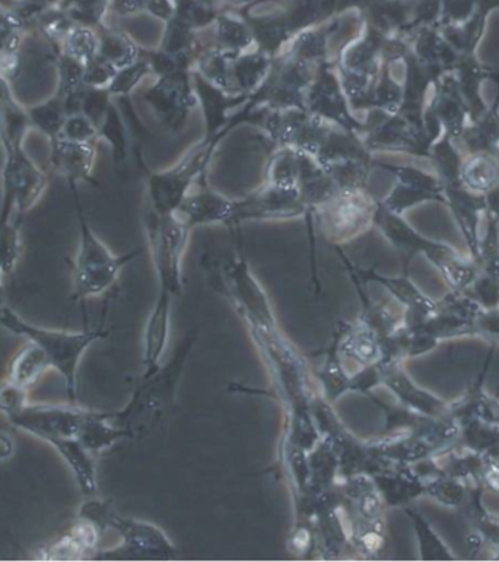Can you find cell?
I'll list each match as a JSON object with an SVG mask.
<instances>
[{
  "instance_id": "6da1fadb",
  "label": "cell",
  "mask_w": 499,
  "mask_h": 562,
  "mask_svg": "<svg viewBox=\"0 0 499 562\" xmlns=\"http://www.w3.org/2000/svg\"><path fill=\"white\" fill-rule=\"evenodd\" d=\"M0 413L13 427L50 445L72 471L82 494H94V459L82 440L95 413L75 405L31 404L26 392L7 382L0 384Z\"/></svg>"
},
{
  "instance_id": "7a4b0ae2",
  "label": "cell",
  "mask_w": 499,
  "mask_h": 562,
  "mask_svg": "<svg viewBox=\"0 0 499 562\" xmlns=\"http://www.w3.org/2000/svg\"><path fill=\"white\" fill-rule=\"evenodd\" d=\"M0 326L37 345L50 361L52 370H56L64 379L66 395L69 396L70 401H77L79 362H81L87 349L103 336V331H68L35 326L33 323L24 321L8 304L0 310Z\"/></svg>"
},
{
  "instance_id": "3957f363",
  "label": "cell",
  "mask_w": 499,
  "mask_h": 562,
  "mask_svg": "<svg viewBox=\"0 0 499 562\" xmlns=\"http://www.w3.org/2000/svg\"><path fill=\"white\" fill-rule=\"evenodd\" d=\"M70 188H72L75 206H77L79 234H81L78 254L72 265L73 299L83 301L107 290L116 280L122 262L121 259L114 258L107 247L92 233L79 205L77 186L70 184Z\"/></svg>"
},
{
  "instance_id": "277c9868",
  "label": "cell",
  "mask_w": 499,
  "mask_h": 562,
  "mask_svg": "<svg viewBox=\"0 0 499 562\" xmlns=\"http://www.w3.org/2000/svg\"><path fill=\"white\" fill-rule=\"evenodd\" d=\"M3 196L2 202L15 206L25 216L43 196L47 176L25 153L24 146L3 145Z\"/></svg>"
},
{
  "instance_id": "5b68a950",
  "label": "cell",
  "mask_w": 499,
  "mask_h": 562,
  "mask_svg": "<svg viewBox=\"0 0 499 562\" xmlns=\"http://www.w3.org/2000/svg\"><path fill=\"white\" fill-rule=\"evenodd\" d=\"M99 543V526L94 521L79 517L77 524L60 537L39 547L34 560L38 561H81L90 559Z\"/></svg>"
},
{
  "instance_id": "8992f818",
  "label": "cell",
  "mask_w": 499,
  "mask_h": 562,
  "mask_svg": "<svg viewBox=\"0 0 499 562\" xmlns=\"http://www.w3.org/2000/svg\"><path fill=\"white\" fill-rule=\"evenodd\" d=\"M50 144L52 167L57 175L66 177L70 184L90 179L92 155H94L90 144L65 139L61 136L50 140Z\"/></svg>"
},
{
  "instance_id": "52a82bcc",
  "label": "cell",
  "mask_w": 499,
  "mask_h": 562,
  "mask_svg": "<svg viewBox=\"0 0 499 562\" xmlns=\"http://www.w3.org/2000/svg\"><path fill=\"white\" fill-rule=\"evenodd\" d=\"M48 370H52V364L46 353L37 345L26 340L24 347L12 358L4 382L20 391L29 392Z\"/></svg>"
},
{
  "instance_id": "ba28073f",
  "label": "cell",
  "mask_w": 499,
  "mask_h": 562,
  "mask_svg": "<svg viewBox=\"0 0 499 562\" xmlns=\"http://www.w3.org/2000/svg\"><path fill=\"white\" fill-rule=\"evenodd\" d=\"M26 113H29L31 127L42 132L50 140L60 136L66 117H68L64 97L57 94V92L50 99L26 109Z\"/></svg>"
},
{
  "instance_id": "9c48e42d",
  "label": "cell",
  "mask_w": 499,
  "mask_h": 562,
  "mask_svg": "<svg viewBox=\"0 0 499 562\" xmlns=\"http://www.w3.org/2000/svg\"><path fill=\"white\" fill-rule=\"evenodd\" d=\"M94 135V123L81 112L68 114L60 134L61 138L81 142V144H91Z\"/></svg>"
},
{
  "instance_id": "30bf717a",
  "label": "cell",
  "mask_w": 499,
  "mask_h": 562,
  "mask_svg": "<svg viewBox=\"0 0 499 562\" xmlns=\"http://www.w3.org/2000/svg\"><path fill=\"white\" fill-rule=\"evenodd\" d=\"M13 449H15V446H13L12 438L8 434L0 432V462L11 459Z\"/></svg>"
}]
</instances>
